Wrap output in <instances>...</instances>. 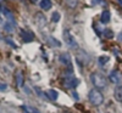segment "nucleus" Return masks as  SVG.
Returning a JSON list of instances; mask_svg holds the SVG:
<instances>
[{"label":"nucleus","mask_w":122,"mask_h":113,"mask_svg":"<svg viewBox=\"0 0 122 113\" xmlns=\"http://www.w3.org/2000/svg\"><path fill=\"white\" fill-rule=\"evenodd\" d=\"M62 37H64V42L67 46H70L71 49H78V44L76 43V40L72 37V34L70 33V30L65 29L64 33H62Z\"/></svg>","instance_id":"3"},{"label":"nucleus","mask_w":122,"mask_h":113,"mask_svg":"<svg viewBox=\"0 0 122 113\" xmlns=\"http://www.w3.org/2000/svg\"><path fill=\"white\" fill-rule=\"evenodd\" d=\"M114 96L117 102H122V85L116 86V89L114 91Z\"/></svg>","instance_id":"11"},{"label":"nucleus","mask_w":122,"mask_h":113,"mask_svg":"<svg viewBox=\"0 0 122 113\" xmlns=\"http://www.w3.org/2000/svg\"><path fill=\"white\" fill-rule=\"evenodd\" d=\"M48 42H49V44H50V45L56 46V47H59V46L61 45V43H60V42H57V40H56L55 38H53V37H49V38H48Z\"/></svg>","instance_id":"16"},{"label":"nucleus","mask_w":122,"mask_h":113,"mask_svg":"<svg viewBox=\"0 0 122 113\" xmlns=\"http://www.w3.org/2000/svg\"><path fill=\"white\" fill-rule=\"evenodd\" d=\"M78 79L77 78H75L73 75H71V77H66L65 78V80H64V85L66 86V88H68V89H73V88H76L77 85H78Z\"/></svg>","instance_id":"5"},{"label":"nucleus","mask_w":122,"mask_h":113,"mask_svg":"<svg viewBox=\"0 0 122 113\" xmlns=\"http://www.w3.org/2000/svg\"><path fill=\"white\" fill-rule=\"evenodd\" d=\"M109 60H110V57H109V56H100V57L98 58V61H99V65H100V66H104V65H106Z\"/></svg>","instance_id":"17"},{"label":"nucleus","mask_w":122,"mask_h":113,"mask_svg":"<svg viewBox=\"0 0 122 113\" xmlns=\"http://www.w3.org/2000/svg\"><path fill=\"white\" fill-rule=\"evenodd\" d=\"M103 34H104V37L107 38V39H112V38H114V32H112L111 29H105L104 32H103Z\"/></svg>","instance_id":"18"},{"label":"nucleus","mask_w":122,"mask_h":113,"mask_svg":"<svg viewBox=\"0 0 122 113\" xmlns=\"http://www.w3.org/2000/svg\"><path fill=\"white\" fill-rule=\"evenodd\" d=\"M0 89H1V90H5V89H6V85H3V84H0Z\"/></svg>","instance_id":"22"},{"label":"nucleus","mask_w":122,"mask_h":113,"mask_svg":"<svg viewBox=\"0 0 122 113\" xmlns=\"http://www.w3.org/2000/svg\"><path fill=\"white\" fill-rule=\"evenodd\" d=\"M15 78H16V83H17V85H18V86H22V84H23V74H22V72H21V71H17V72H16Z\"/></svg>","instance_id":"13"},{"label":"nucleus","mask_w":122,"mask_h":113,"mask_svg":"<svg viewBox=\"0 0 122 113\" xmlns=\"http://www.w3.org/2000/svg\"><path fill=\"white\" fill-rule=\"evenodd\" d=\"M21 37H22V39L25 40L26 43H30L33 40V34L30 32H28V30H22V32H21Z\"/></svg>","instance_id":"10"},{"label":"nucleus","mask_w":122,"mask_h":113,"mask_svg":"<svg viewBox=\"0 0 122 113\" xmlns=\"http://www.w3.org/2000/svg\"><path fill=\"white\" fill-rule=\"evenodd\" d=\"M110 18H111V15L107 10L101 12V16H100V19H101V23H109L110 22Z\"/></svg>","instance_id":"12"},{"label":"nucleus","mask_w":122,"mask_h":113,"mask_svg":"<svg viewBox=\"0 0 122 113\" xmlns=\"http://www.w3.org/2000/svg\"><path fill=\"white\" fill-rule=\"evenodd\" d=\"M1 11H3V14H4V16H5V21H9L7 23L9 24H11V26H16V21H15V16H14V14L10 11L9 9H6V7H1Z\"/></svg>","instance_id":"4"},{"label":"nucleus","mask_w":122,"mask_h":113,"mask_svg":"<svg viewBox=\"0 0 122 113\" xmlns=\"http://www.w3.org/2000/svg\"><path fill=\"white\" fill-rule=\"evenodd\" d=\"M36 22H37V26L39 28H42L43 26H46V18L44 17V15L42 14H38L36 16Z\"/></svg>","instance_id":"8"},{"label":"nucleus","mask_w":122,"mask_h":113,"mask_svg":"<svg viewBox=\"0 0 122 113\" xmlns=\"http://www.w3.org/2000/svg\"><path fill=\"white\" fill-rule=\"evenodd\" d=\"M93 1H94V4H98V3L100 1V0H93Z\"/></svg>","instance_id":"23"},{"label":"nucleus","mask_w":122,"mask_h":113,"mask_svg":"<svg viewBox=\"0 0 122 113\" xmlns=\"http://www.w3.org/2000/svg\"><path fill=\"white\" fill-rule=\"evenodd\" d=\"M51 21H53V22H59V21H60V14H59V12L55 11V12L51 15Z\"/></svg>","instance_id":"19"},{"label":"nucleus","mask_w":122,"mask_h":113,"mask_svg":"<svg viewBox=\"0 0 122 113\" xmlns=\"http://www.w3.org/2000/svg\"><path fill=\"white\" fill-rule=\"evenodd\" d=\"M90 81L98 90H103L107 86V79L100 73H93L90 74Z\"/></svg>","instance_id":"1"},{"label":"nucleus","mask_w":122,"mask_h":113,"mask_svg":"<svg viewBox=\"0 0 122 113\" xmlns=\"http://www.w3.org/2000/svg\"><path fill=\"white\" fill-rule=\"evenodd\" d=\"M65 1V4L68 6V7H71V9H75L76 6H77V4H78V0H64Z\"/></svg>","instance_id":"15"},{"label":"nucleus","mask_w":122,"mask_h":113,"mask_svg":"<svg viewBox=\"0 0 122 113\" xmlns=\"http://www.w3.org/2000/svg\"><path fill=\"white\" fill-rule=\"evenodd\" d=\"M60 62L62 63L64 66H67V67H71V65H72V60H71V56L67 54V52H64L60 55Z\"/></svg>","instance_id":"7"},{"label":"nucleus","mask_w":122,"mask_h":113,"mask_svg":"<svg viewBox=\"0 0 122 113\" xmlns=\"http://www.w3.org/2000/svg\"><path fill=\"white\" fill-rule=\"evenodd\" d=\"M39 6H40V9H42V10H44V11H48V10L51 9L53 3H51V0H40Z\"/></svg>","instance_id":"9"},{"label":"nucleus","mask_w":122,"mask_h":113,"mask_svg":"<svg viewBox=\"0 0 122 113\" xmlns=\"http://www.w3.org/2000/svg\"><path fill=\"white\" fill-rule=\"evenodd\" d=\"M32 1H37V0H32Z\"/></svg>","instance_id":"24"},{"label":"nucleus","mask_w":122,"mask_h":113,"mask_svg":"<svg viewBox=\"0 0 122 113\" xmlns=\"http://www.w3.org/2000/svg\"><path fill=\"white\" fill-rule=\"evenodd\" d=\"M46 95H48L49 100H54V101H55V100L59 97L57 91H56V90H53V89H49V90L46 91Z\"/></svg>","instance_id":"14"},{"label":"nucleus","mask_w":122,"mask_h":113,"mask_svg":"<svg viewBox=\"0 0 122 113\" xmlns=\"http://www.w3.org/2000/svg\"><path fill=\"white\" fill-rule=\"evenodd\" d=\"M109 80L114 84H120L122 81V75L118 71H112L109 75Z\"/></svg>","instance_id":"6"},{"label":"nucleus","mask_w":122,"mask_h":113,"mask_svg":"<svg viewBox=\"0 0 122 113\" xmlns=\"http://www.w3.org/2000/svg\"><path fill=\"white\" fill-rule=\"evenodd\" d=\"M88 97H89L90 104H92V105H94V106H100L101 104H103V101H104V96H103V94H101L99 90H97V89L90 90V91H89V94H88Z\"/></svg>","instance_id":"2"},{"label":"nucleus","mask_w":122,"mask_h":113,"mask_svg":"<svg viewBox=\"0 0 122 113\" xmlns=\"http://www.w3.org/2000/svg\"><path fill=\"white\" fill-rule=\"evenodd\" d=\"M6 42H7V43H9V44H10V45H11V46H12V47H17V46H16V45H15V44H12V43H11V40H10V39H6Z\"/></svg>","instance_id":"21"},{"label":"nucleus","mask_w":122,"mask_h":113,"mask_svg":"<svg viewBox=\"0 0 122 113\" xmlns=\"http://www.w3.org/2000/svg\"><path fill=\"white\" fill-rule=\"evenodd\" d=\"M26 109H27L28 112H30V113H39L38 111H36V109H33V108H29V107H26Z\"/></svg>","instance_id":"20"},{"label":"nucleus","mask_w":122,"mask_h":113,"mask_svg":"<svg viewBox=\"0 0 122 113\" xmlns=\"http://www.w3.org/2000/svg\"><path fill=\"white\" fill-rule=\"evenodd\" d=\"M0 1H1V0H0Z\"/></svg>","instance_id":"25"}]
</instances>
